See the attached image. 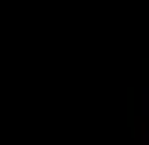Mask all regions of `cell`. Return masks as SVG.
<instances>
[{
  "label": "cell",
  "instance_id": "1",
  "mask_svg": "<svg viewBox=\"0 0 149 145\" xmlns=\"http://www.w3.org/2000/svg\"><path fill=\"white\" fill-rule=\"evenodd\" d=\"M142 116H149V91H142Z\"/></svg>",
  "mask_w": 149,
  "mask_h": 145
}]
</instances>
